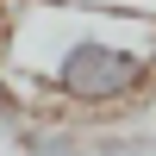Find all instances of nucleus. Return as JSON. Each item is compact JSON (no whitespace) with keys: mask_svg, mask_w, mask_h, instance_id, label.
Instances as JSON below:
<instances>
[{"mask_svg":"<svg viewBox=\"0 0 156 156\" xmlns=\"http://www.w3.org/2000/svg\"><path fill=\"white\" fill-rule=\"evenodd\" d=\"M31 119H37V112L25 106L19 94H6V87H0V137H19V131H25Z\"/></svg>","mask_w":156,"mask_h":156,"instance_id":"4","label":"nucleus"},{"mask_svg":"<svg viewBox=\"0 0 156 156\" xmlns=\"http://www.w3.org/2000/svg\"><path fill=\"white\" fill-rule=\"evenodd\" d=\"M94 156H156V137H106V131H94Z\"/></svg>","mask_w":156,"mask_h":156,"instance_id":"3","label":"nucleus"},{"mask_svg":"<svg viewBox=\"0 0 156 156\" xmlns=\"http://www.w3.org/2000/svg\"><path fill=\"white\" fill-rule=\"evenodd\" d=\"M19 156H94V131L69 119H31L19 137H12Z\"/></svg>","mask_w":156,"mask_h":156,"instance_id":"2","label":"nucleus"},{"mask_svg":"<svg viewBox=\"0 0 156 156\" xmlns=\"http://www.w3.org/2000/svg\"><path fill=\"white\" fill-rule=\"evenodd\" d=\"M0 19H6V0H0Z\"/></svg>","mask_w":156,"mask_h":156,"instance_id":"5","label":"nucleus"},{"mask_svg":"<svg viewBox=\"0 0 156 156\" xmlns=\"http://www.w3.org/2000/svg\"><path fill=\"white\" fill-rule=\"evenodd\" d=\"M0 87L37 119H125L156 94V12L100 0H6Z\"/></svg>","mask_w":156,"mask_h":156,"instance_id":"1","label":"nucleus"}]
</instances>
